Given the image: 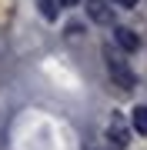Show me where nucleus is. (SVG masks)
<instances>
[{"label": "nucleus", "instance_id": "nucleus-1", "mask_svg": "<svg viewBox=\"0 0 147 150\" xmlns=\"http://www.w3.org/2000/svg\"><path fill=\"white\" fill-rule=\"evenodd\" d=\"M104 57H107V70H110V77H114V83L120 87V90H134V87H137V74H134L120 57L110 54V47L104 50Z\"/></svg>", "mask_w": 147, "mask_h": 150}, {"label": "nucleus", "instance_id": "nucleus-2", "mask_svg": "<svg viewBox=\"0 0 147 150\" xmlns=\"http://www.w3.org/2000/svg\"><path fill=\"white\" fill-rule=\"evenodd\" d=\"M87 17L94 23H100V27H110L114 23V7L107 0H87Z\"/></svg>", "mask_w": 147, "mask_h": 150}, {"label": "nucleus", "instance_id": "nucleus-3", "mask_svg": "<svg viewBox=\"0 0 147 150\" xmlns=\"http://www.w3.org/2000/svg\"><path fill=\"white\" fill-rule=\"evenodd\" d=\"M114 40L120 50H127V54H134V50H141V37L131 30V27H114Z\"/></svg>", "mask_w": 147, "mask_h": 150}, {"label": "nucleus", "instance_id": "nucleus-4", "mask_svg": "<svg viewBox=\"0 0 147 150\" xmlns=\"http://www.w3.org/2000/svg\"><path fill=\"white\" fill-rule=\"evenodd\" d=\"M107 137H110V144H114V150H124L127 144H131V140H127V130L120 127V120H114L107 127Z\"/></svg>", "mask_w": 147, "mask_h": 150}, {"label": "nucleus", "instance_id": "nucleus-5", "mask_svg": "<svg viewBox=\"0 0 147 150\" xmlns=\"http://www.w3.org/2000/svg\"><path fill=\"white\" fill-rule=\"evenodd\" d=\"M131 127H134L141 137H147V107H141V103H137V107L131 110Z\"/></svg>", "mask_w": 147, "mask_h": 150}, {"label": "nucleus", "instance_id": "nucleus-6", "mask_svg": "<svg viewBox=\"0 0 147 150\" xmlns=\"http://www.w3.org/2000/svg\"><path fill=\"white\" fill-rule=\"evenodd\" d=\"M37 7H40V13H44V20H57V0H37Z\"/></svg>", "mask_w": 147, "mask_h": 150}, {"label": "nucleus", "instance_id": "nucleus-7", "mask_svg": "<svg viewBox=\"0 0 147 150\" xmlns=\"http://www.w3.org/2000/svg\"><path fill=\"white\" fill-rule=\"evenodd\" d=\"M107 4H117V7H124V10H134L137 0H107Z\"/></svg>", "mask_w": 147, "mask_h": 150}]
</instances>
